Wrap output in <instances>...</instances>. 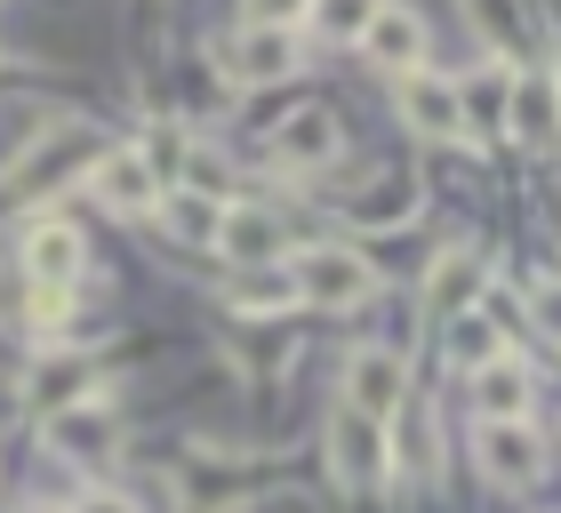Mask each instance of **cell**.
<instances>
[{
	"label": "cell",
	"instance_id": "1",
	"mask_svg": "<svg viewBox=\"0 0 561 513\" xmlns=\"http://www.w3.org/2000/svg\"><path fill=\"white\" fill-rule=\"evenodd\" d=\"M377 289V265L353 249H297L289 256V297L321 305V314H353V305H369Z\"/></svg>",
	"mask_w": 561,
	"mask_h": 513
},
{
	"label": "cell",
	"instance_id": "2",
	"mask_svg": "<svg viewBox=\"0 0 561 513\" xmlns=\"http://www.w3.org/2000/svg\"><path fill=\"white\" fill-rule=\"evenodd\" d=\"M89 193H96V209H113V217H145L152 201H161V169H152L145 145H113V152L89 161Z\"/></svg>",
	"mask_w": 561,
	"mask_h": 513
},
{
	"label": "cell",
	"instance_id": "3",
	"mask_svg": "<svg viewBox=\"0 0 561 513\" xmlns=\"http://www.w3.org/2000/svg\"><path fill=\"white\" fill-rule=\"evenodd\" d=\"M329 474H337L345 490H369V481L386 474V425L353 418V409L337 401V418H329Z\"/></svg>",
	"mask_w": 561,
	"mask_h": 513
},
{
	"label": "cell",
	"instance_id": "4",
	"mask_svg": "<svg viewBox=\"0 0 561 513\" xmlns=\"http://www.w3.org/2000/svg\"><path fill=\"white\" fill-rule=\"evenodd\" d=\"M481 466H490V481H505V490H522V481L546 474V442L529 418H490L481 425Z\"/></svg>",
	"mask_w": 561,
	"mask_h": 513
},
{
	"label": "cell",
	"instance_id": "5",
	"mask_svg": "<svg viewBox=\"0 0 561 513\" xmlns=\"http://www.w3.org/2000/svg\"><path fill=\"white\" fill-rule=\"evenodd\" d=\"M362 48H369V65H386V72H417L425 65V24L401 9V0H377L369 24H362Z\"/></svg>",
	"mask_w": 561,
	"mask_h": 513
},
{
	"label": "cell",
	"instance_id": "6",
	"mask_svg": "<svg viewBox=\"0 0 561 513\" xmlns=\"http://www.w3.org/2000/svg\"><path fill=\"white\" fill-rule=\"evenodd\" d=\"M345 409L369 418V425H386L401 409V362H393V353H353V362H345Z\"/></svg>",
	"mask_w": 561,
	"mask_h": 513
},
{
	"label": "cell",
	"instance_id": "7",
	"mask_svg": "<svg viewBox=\"0 0 561 513\" xmlns=\"http://www.w3.org/2000/svg\"><path fill=\"white\" fill-rule=\"evenodd\" d=\"M209 241L233 256V265H273V256H289V233H280V217H265V209H225Z\"/></svg>",
	"mask_w": 561,
	"mask_h": 513
},
{
	"label": "cell",
	"instance_id": "8",
	"mask_svg": "<svg viewBox=\"0 0 561 513\" xmlns=\"http://www.w3.org/2000/svg\"><path fill=\"white\" fill-rule=\"evenodd\" d=\"M72 161H89V145L72 137V128H41V137L0 169V193H24V185H41V176H65Z\"/></svg>",
	"mask_w": 561,
	"mask_h": 513
},
{
	"label": "cell",
	"instance_id": "9",
	"mask_svg": "<svg viewBox=\"0 0 561 513\" xmlns=\"http://www.w3.org/2000/svg\"><path fill=\"white\" fill-rule=\"evenodd\" d=\"M401 113L425 137H466V113H457V81H433V72H401Z\"/></svg>",
	"mask_w": 561,
	"mask_h": 513
},
{
	"label": "cell",
	"instance_id": "10",
	"mask_svg": "<svg viewBox=\"0 0 561 513\" xmlns=\"http://www.w3.org/2000/svg\"><path fill=\"white\" fill-rule=\"evenodd\" d=\"M297 65V33H280V24H249L233 41V81L257 89V81H280V72Z\"/></svg>",
	"mask_w": 561,
	"mask_h": 513
},
{
	"label": "cell",
	"instance_id": "11",
	"mask_svg": "<svg viewBox=\"0 0 561 513\" xmlns=\"http://www.w3.org/2000/svg\"><path fill=\"white\" fill-rule=\"evenodd\" d=\"M505 128H514L522 145H546L553 137V81H546V65H529L514 89H505Z\"/></svg>",
	"mask_w": 561,
	"mask_h": 513
},
{
	"label": "cell",
	"instance_id": "12",
	"mask_svg": "<svg viewBox=\"0 0 561 513\" xmlns=\"http://www.w3.org/2000/svg\"><path fill=\"white\" fill-rule=\"evenodd\" d=\"M481 289V256L473 249H449L442 256V273L425 281V305H433V321H466V297Z\"/></svg>",
	"mask_w": 561,
	"mask_h": 513
},
{
	"label": "cell",
	"instance_id": "13",
	"mask_svg": "<svg viewBox=\"0 0 561 513\" xmlns=\"http://www.w3.org/2000/svg\"><path fill=\"white\" fill-rule=\"evenodd\" d=\"M473 394H481V418H529V369L505 353L473 369Z\"/></svg>",
	"mask_w": 561,
	"mask_h": 513
},
{
	"label": "cell",
	"instance_id": "14",
	"mask_svg": "<svg viewBox=\"0 0 561 513\" xmlns=\"http://www.w3.org/2000/svg\"><path fill=\"white\" fill-rule=\"evenodd\" d=\"M505 89H514L505 65L466 72V81H457V113H466V128H505Z\"/></svg>",
	"mask_w": 561,
	"mask_h": 513
},
{
	"label": "cell",
	"instance_id": "15",
	"mask_svg": "<svg viewBox=\"0 0 561 513\" xmlns=\"http://www.w3.org/2000/svg\"><path fill=\"white\" fill-rule=\"evenodd\" d=\"M329 152H337V121L329 113H289L280 121V161L289 169H321Z\"/></svg>",
	"mask_w": 561,
	"mask_h": 513
},
{
	"label": "cell",
	"instance_id": "16",
	"mask_svg": "<svg viewBox=\"0 0 561 513\" xmlns=\"http://www.w3.org/2000/svg\"><path fill=\"white\" fill-rule=\"evenodd\" d=\"M72 273H81V233L72 225H41L33 233V281L41 289H65Z\"/></svg>",
	"mask_w": 561,
	"mask_h": 513
},
{
	"label": "cell",
	"instance_id": "17",
	"mask_svg": "<svg viewBox=\"0 0 561 513\" xmlns=\"http://www.w3.org/2000/svg\"><path fill=\"white\" fill-rule=\"evenodd\" d=\"M369 9H377V0H313V33L321 41H362Z\"/></svg>",
	"mask_w": 561,
	"mask_h": 513
},
{
	"label": "cell",
	"instance_id": "18",
	"mask_svg": "<svg viewBox=\"0 0 561 513\" xmlns=\"http://www.w3.org/2000/svg\"><path fill=\"white\" fill-rule=\"evenodd\" d=\"M289 16H297V0H257L249 9V24H280V33H289Z\"/></svg>",
	"mask_w": 561,
	"mask_h": 513
},
{
	"label": "cell",
	"instance_id": "19",
	"mask_svg": "<svg viewBox=\"0 0 561 513\" xmlns=\"http://www.w3.org/2000/svg\"><path fill=\"white\" fill-rule=\"evenodd\" d=\"M72 513H137V505H129V498H113V490H89Z\"/></svg>",
	"mask_w": 561,
	"mask_h": 513
},
{
	"label": "cell",
	"instance_id": "20",
	"mask_svg": "<svg viewBox=\"0 0 561 513\" xmlns=\"http://www.w3.org/2000/svg\"><path fill=\"white\" fill-rule=\"evenodd\" d=\"M24 513H65V505H24Z\"/></svg>",
	"mask_w": 561,
	"mask_h": 513
}]
</instances>
